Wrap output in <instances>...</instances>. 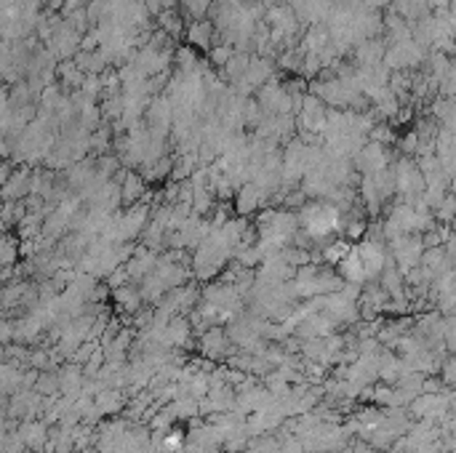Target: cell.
<instances>
[{"label": "cell", "mask_w": 456, "mask_h": 453, "mask_svg": "<svg viewBox=\"0 0 456 453\" xmlns=\"http://www.w3.org/2000/svg\"><path fill=\"white\" fill-rule=\"evenodd\" d=\"M302 226L309 238L323 240L328 238L331 232L342 229V219L334 205H323V203H312L302 211Z\"/></svg>", "instance_id": "obj_1"}, {"label": "cell", "mask_w": 456, "mask_h": 453, "mask_svg": "<svg viewBox=\"0 0 456 453\" xmlns=\"http://www.w3.org/2000/svg\"><path fill=\"white\" fill-rule=\"evenodd\" d=\"M424 62V46H419L414 38L392 43L384 53V65L389 69H403V67H416Z\"/></svg>", "instance_id": "obj_2"}, {"label": "cell", "mask_w": 456, "mask_h": 453, "mask_svg": "<svg viewBox=\"0 0 456 453\" xmlns=\"http://www.w3.org/2000/svg\"><path fill=\"white\" fill-rule=\"evenodd\" d=\"M355 160H358V168H361L366 176H371V173H379L387 168V149L379 144V142H371V144H366L355 155Z\"/></svg>", "instance_id": "obj_3"}, {"label": "cell", "mask_w": 456, "mask_h": 453, "mask_svg": "<svg viewBox=\"0 0 456 453\" xmlns=\"http://www.w3.org/2000/svg\"><path fill=\"white\" fill-rule=\"evenodd\" d=\"M384 53H387V46L382 40L368 38L355 46V62L358 67H376L384 62Z\"/></svg>", "instance_id": "obj_4"}, {"label": "cell", "mask_w": 456, "mask_h": 453, "mask_svg": "<svg viewBox=\"0 0 456 453\" xmlns=\"http://www.w3.org/2000/svg\"><path fill=\"white\" fill-rule=\"evenodd\" d=\"M395 184L401 187V192H405V195L422 192V187H424L422 168H416L414 163H403L401 168H398V173H395Z\"/></svg>", "instance_id": "obj_5"}, {"label": "cell", "mask_w": 456, "mask_h": 453, "mask_svg": "<svg viewBox=\"0 0 456 453\" xmlns=\"http://www.w3.org/2000/svg\"><path fill=\"white\" fill-rule=\"evenodd\" d=\"M211 35H214V25L208 19H195L187 29V40L198 48H211Z\"/></svg>", "instance_id": "obj_6"}, {"label": "cell", "mask_w": 456, "mask_h": 453, "mask_svg": "<svg viewBox=\"0 0 456 453\" xmlns=\"http://www.w3.org/2000/svg\"><path fill=\"white\" fill-rule=\"evenodd\" d=\"M251 59H254V56L238 51L232 59H229V65L224 67L222 72H224V75H227V80H232V83H241V80L246 78V72H248V67H251Z\"/></svg>", "instance_id": "obj_7"}, {"label": "cell", "mask_w": 456, "mask_h": 453, "mask_svg": "<svg viewBox=\"0 0 456 453\" xmlns=\"http://www.w3.org/2000/svg\"><path fill=\"white\" fill-rule=\"evenodd\" d=\"M395 251H398V259H401L403 264L405 266H411L422 256V243L419 240H414V238H398L395 240Z\"/></svg>", "instance_id": "obj_8"}, {"label": "cell", "mask_w": 456, "mask_h": 453, "mask_svg": "<svg viewBox=\"0 0 456 453\" xmlns=\"http://www.w3.org/2000/svg\"><path fill=\"white\" fill-rule=\"evenodd\" d=\"M235 56V48L229 46V43H222V46H214L211 48V53H208V59H211V65H216V67H224L229 65V59Z\"/></svg>", "instance_id": "obj_9"}, {"label": "cell", "mask_w": 456, "mask_h": 453, "mask_svg": "<svg viewBox=\"0 0 456 453\" xmlns=\"http://www.w3.org/2000/svg\"><path fill=\"white\" fill-rule=\"evenodd\" d=\"M158 19H161V25H163V29L168 32V35H179L182 32V22H179V16H176L174 11H161L158 13Z\"/></svg>", "instance_id": "obj_10"}, {"label": "cell", "mask_w": 456, "mask_h": 453, "mask_svg": "<svg viewBox=\"0 0 456 453\" xmlns=\"http://www.w3.org/2000/svg\"><path fill=\"white\" fill-rule=\"evenodd\" d=\"M185 6H187V11L192 13L195 19H203L206 13H211L214 0H185Z\"/></svg>", "instance_id": "obj_11"}, {"label": "cell", "mask_w": 456, "mask_h": 453, "mask_svg": "<svg viewBox=\"0 0 456 453\" xmlns=\"http://www.w3.org/2000/svg\"><path fill=\"white\" fill-rule=\"evenodd\" d=\"M142 192H145V187H142V182L136 179L134 173H128V176H126V182H123V198L134 200L136 195H142Z\"/></svg>", "instance_id": "obj_12"}]
</instances>
